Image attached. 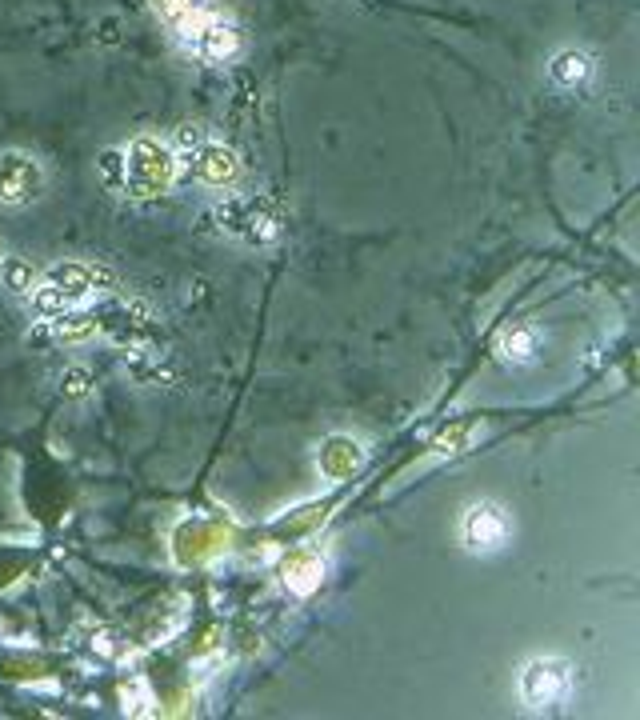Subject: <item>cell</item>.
Segmentation results:
<instances>
[{"label": "cell", "instance_id": "obj_1", "mask_svg": "<svg viewBox=\"0 0 640 720\" xmlns=\"http://www.w3.org/2000/svg\"><path fill=\"white\" fill-rule=\"evenodd\" d=\"M120 152H124V184H120V192L160 196V192H168L176 184L180 160H176V148L164 144L160 136H136Z\"/></svg>", "mask_w": 640, "mask_h": 720}, {"label": "cell", "instance_id": "obj_2", "mask_svg": "<svg viewBox=\"0 0 640 720\" xmlns=\"http://www.w3.org/2000/svg\"><path fill=\"white\" fill-rule=\"evenodd\" d=\"M212 216L220 220V232L224 236H232V240H240V244H252V248H264V244H272L276 236H280V208L268 200V196H252V192H244V196H224L216 208H212Z\"/></svg>", "mask_w": 640, "mask_h": 720}, {"label": "cell", "instance_id": "obj_3", "mask_svg": "<svg viewBox=\"0 0 640 720\" xmlns=\"http://www.w3.org/2000/svg\"><path fill=\"white\" fill-rule=\"evenodd\" d=\"M48 168L28 148H4L0 152V208H28L44 196Z\"/></svg>", "mask_w": 640, "mask_h": 720}, {"label": "cell", "instance_id": "obj_4", "mask_svg": "<svg viewBox=\"0 0 640 720\" xmlns=\"http://www.w3.org/2000/svg\"><path fill=\"white\" fill-rule=\"evenodd\" d=\"M572 688V664L564 656H536L520 672V696L528 708H556Z\"/></svg>", "mask_w": 640, "mask_h": 720}, {"label": "cell", "instance_id": "obj_5", "mask_svg": "<svg viewBox=\"0 0 640 720\" xmlns=\"http://www.w3.org/2000/svg\"><path fill=\"white\" fill-rule=\"evenodd\" d=\"M512 524H508V512L492 500H476L468 504L464 520H460V540L468 552H496L504 540H508Z\"/></svg>", "mask_w": 640, "mask_h": 720}, {"label": "cell", "instance_id": "obj_6", "mask_svg": "<svg viewBox=\"0 0 640 720\" xmlns=\"http://www.w3.org/2000/svg\"><path fill=\"white\" fill-rule=\"evenodd\" d=\"M184 40L192 44V52H196L204 64H232V60L240 56V48H244L240 28H236L232 20H224V16H216V12H212L208 20H200Z\"/></svg>", "mask_w": 640, "mask_h": 720}, {"label": "cell", "instance_id": "obj_7", "mask_svg": "<svg viewBox=\"0 0 640 720\" xmlns=\"http://www.w3.org/2000/svg\"><path fill=\"white\" fill-rule=\"evenodd\" d=\"M188 176L204 188H232L240 176V156L228 144H212L204 140L200 148H192L188 156Z\"/></svg>", "mask_w": 640, "mask_h": 720}, {"label": "cell", "instance_id": "obj_8", "mask_svg": "<svg viewBox=\"0 0 640 720\" xmlns=\"http://www.w3.org/2000/svg\"><path fill=\"white\" fill-rule=\"evenodd\" d=\"M40 280H48L56 292H64L68 304L84 300L88 292L96 288H112V272L100 268V264H84V260H64V264H52Z\"/></svg>", "mask_w": 640, "mask_h": 720}, {"label": "cell", "instance_id": "obj_9", "mask_svg": "<svg viewBox=\"0 0 640 720\" xmlns=\"http://www.w3.org/2000/svg\"><path fill=\"white\" fill-rule=\"evenodd\" d=\"M592 72H596V60H592V52H584V48H560V52L548 60V76H552V84L564 88V92L584 88V84L592 80Z\"/></svg>", "mask_w": 640, "mask_h": 720}, {"label": "cell", "instance_id": "obj_10", "mask_svg": "<svg viewBox=\"0 0 640 720\" xmlns=\"http://www.w3.org/2000/svg\"><path fill=\"white\" fill-rule=\"evenodd\" d=\"M280 576H284V584H288L292 592H300V596H304V592H312V588L320 584L324 564H320V556H316V552L300 548V552H288V556H284Z\"/></svg>", "mask_w": 640, "mask_h": 720}, {"label": "cell", "instance_id": "obj_11", "mask_svg": "<svg viewBox=\"0 0 640 720\" xmlns=\"http://www.w3.org/2000/svg\"><path fill=\"white\" fill-rule=\"evenodd\" d=\"M152 8H156V16H160L168 28H176L180 36H188L200 20L212 16V4H208V0H152Z\"/></svg>", "mask_w": 640, "mask_h": 720}, {"label": "cell", "instance_id": "obj_12", "mask_svg": "<svg viewBox=\"0 0 640 720\" xmlns=\"http://www.w3.org/2000/svg\"><path fill=\"white\" fill-rule=\"evenodd\" d=\"M360 460H364V452H360V444H356V440H348V436H332V440L320 448V456H316L320 472H324V476H332V480L348 476Z\"/></svg>", "mask_w": 640, "mask_h": 720}, {"label": "cell", "instance_id": "obj_13", "mask_svg": "<svg viewBox=\"0 0 640 720\" xmlns=\"http://www.w3.org/2000/svg\"><path fill=\"white\" fill-rule=\"evenodd\" d=\"M480 432H484V424L480 420H452L444 432H436L432 436V456H464L476 440H480Z\"/></svg>", "mask_w": 640, "mask_h": 720}, {"label": "cell", "instance_id": "obj_14", "mask_svg": "<svg viewBox=\"0 0 640 720\" xmlns=\"http://www.w3.org/2000/svg\"><path fill=\"white\" fill-rule=\"evenodd\" d=\"M536 352H540V332L532 324H516L496 340V356L504 364H528Z\"/></svg>", "mask_w": 640, "mask_h": 720}, {"label": "cell", "instance_id": "obj_15", "mask_svg": "<svg viewBox=\"0 0 640 720\" xmlns=\"http://www.w3.org/2000/svg\"><path fill=\"white\" fill-rule=\"evenodd\" d=\"M44 324H52V336L56 340H64V344H76V340H88L96 328H100V316H92V312H60L56 320H44Z\"/></svg>", "mask_w": 640, "mask_h": 720}, {"label": "cell", "instance_id": "obj_16", "mask_svg": "<svg viewBox=\"0 0 640 720\" xmlns=\"http://www.w3.org/2000/svg\"><path fill=\"white\" fill-rule=\"evenodd\" d=\"M36 280H40V272L32 268V260H24V256H4L0 260V284L12 296H28L36 288Z\"/></svg>", "mask_w": 640, "mask_h": 720}, {"label": "cell", "instance_id": "obj_17", "mask_svg": "<svg viewBox=\"0 0 640 720\" xmlns=\"http://www.w3.org/2000/svg\"><path fill=\"white\" fill-rule=\"evenodd\" d=\"M28 308H32V316L36 320H56L60 312H68L72 304L64 300V292H56L48 280H36V288L28 292Z\"/></svg>", "mask_w": 640, "mask_h": 720}, {"label": "cell", "instance_id": "obj_18", "mask_svg": "<svg viewBox=\"0 0 640 720\" xmlns=\"http://www.w3.org/2000/svg\"><path fill=\"white\" fill-rule=\"evenodd\" d=\"M96 172H100V180H104L108 188H120V184H124V152H120V148H104V152L96 156Z\"/></svg>", "mask_w": 640, "mask_h": 720}, {"label": "cell", "instance_id": "obj_19", "mask_svg": "<svg viewBox=\"0 0 640 720\" xmlns=\"http://www.w3.org/2000/svg\"><path fill=\"white\" fill-rule=\"evenodd\" d=\"M60 388H64V396H84V392L92 388L88 368H68V372L60 376Z\"/></svg>", "mask_w": 640, "mask_h": 720}, {"label": "cell", "instance_id": "obj_20", "mask_svg": "<svg viewBox=\"0 0 640 720\" xmlns=\"http://www.w3.org/2000/svg\"><path fill=\"white\" fill-rule=\"evenodd\" d=\"M176 144H180V148H200V144H204V128H200V124H180Z\"/></svg>", "mask_w": 640, "mask_h": 720}, {"label": "cell", "instance_id": "obj_21", "mask_svg": "<svg viewBox=\"0 0 640 720\" xmlns=\"http://www.w3.org/2000/svg\"><path fill=\"white\" fill-rule=\"evenodd\" d=\"M0 260H4V248H0Z\"/></svg>", "mask_w": 640, "mask_h": 720}]
</instances>
